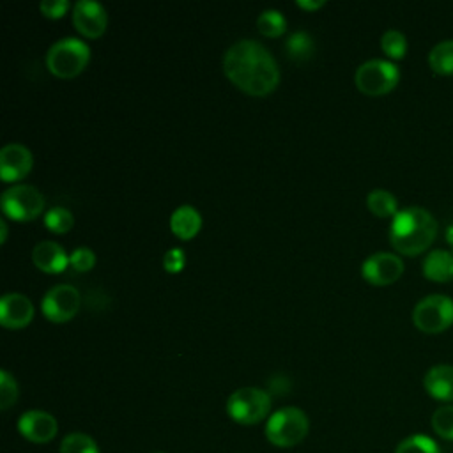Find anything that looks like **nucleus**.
<instances>
[{
	"label": "nucleus",
	"instance_id": "nucleus-1",
	"mask_svg": "<svg viewBox=\"0 0 453 453\" xmlns=\"http://www.w3.org/2000/svg\"><path fill=\"white\" fill-rule=\"evenodd\" d=\"M226 78L250 96H267L280 83V67L265 46L253 39L234 42L223 55Z\"/></svg>",
	"mask_w": 453,
	"mask_h": 453
},
{
	"label": "nucleus",
	"instance_id": "nucleus-2",
	"mask_svg": "<svg viewBox=\"0 0 453 453\" xmlns=\"http://www.w3.org/2000/svg\"><path fill=\"white\" fill-rule=\"evenodd\" d=\"M437 235L435 218L423 207H405L398 211L389 226L391 246L407 257H416L430 248Z\"/></svg>",
	"mask_w": 453,
	"mask_h": 453
},
{
	"label": "nucleus",
	"instance_id": "nucleus-3",
	"mask_svg": "<svg viewBox=\"0 0 453 453\" xmlns=\"http://www.w3.org/2000/svg\"><path fill=\"white\" fill-rule=\"evenodd\" d=\"M310 430V419L297 407H283L273 412L265 423V437L276 448L299 444Z\"/></svg>",
	"mask_w": 453,
	"mask_h": 453
},
{
	"label": "nucleus",
	"instance_id": "nucleus-4",
	"mask_svg": "<svg viewBox=\"0 0 453 453\" xmlns=\"http://www.w3.org/2000/svg\"><path fill=\"white\" fill-rule=\"evenodd\" d=\"M90 60V48L76 37H64L51 44L46 53V65L58 78L78 76Z\"/></svg>",
	"mask_w": 453,
	"mask_h": 453
},
{
	"label": "nucleus",
	"instance_id": "nucleus-5",
	"mask_svg": "<svg viewBox=\"0 0 453 453\" xmlns=\"http://www.w3.org/2000/svg\"><path fill=\"white\" fill-rule=\"evenodd\" d=\"M271 409V396L260 388H239L226 400L228 416L239 425L260 423Z\"/></svg>",
	"mask_w": 453,
	"mask_h": 453
},
{
	"label": "nucleus",
	"instance_id": "nucleus-6",
	"mask_svg": "<svg viewBox=\"0 0 453 453\" xmlns=\"http://www.w3.org/2000/svg\"><path fill=\"white\" fill-rule=\"evenodd\" d=\"M412 322L423 333H442L453 324V299L442 294L419 299L412 310Z\"/></svg>",
	"mask_w": 453,
	"mask_h": 453
},
{
	"label": "nucleus",
	"instance_id": "nucleus-7",
	"mask_svg": "<svg viewBox=\"0 0 453 453\" xmlns=\"http://www.w3.org/2000/svg\"><path fill=\"white\" fill-rule=\"evenodd\" d=\"M400 80L398 67L382 58H372L363 62L354 74L356 87L366 96H382L391 92Z\"/></svg>",
	"mask_w": 453,
	"mask_h": 453
},
{
	"label": "nucleus",
	"instance_id": "nucleus-8",
	"mask_svg": "<svg viewBox=\"0 0 453 453\" xmlns=\"http://www.w3.org/2000/svg\"><path fill=\"white\" fill-rule=\"evenodd\" d=\"M2 212L16 221L35 219L44 209L42 193L28 184H14L2 193Z\"/></svg>",
	"mask_w": 453,
	"mask_h": 453
},
{
	"label": "nucleus",
	"instance_id": "nucleus-9",
	"mask_svg": "<svg viewBox=\"0 0 453 453\" xmlns=\"http://www.w3.org/2000/svg\"><path fill=\"white\" fill-rule=\"evenodd\" d=\"M80 304H81V296L78 288L64 283V285L51 287L44 294L41 301V310L48 320L62 324L71 320L78 313Z\"/></svg>",
	"mask_w": 453,
	"mask_h": 453
},
{
	"label": "nucleus",
	"instance_id": "nucleus-10",
	"mask_svg": "<svg viewBox=\"0 0 453 453\" xmlns=\"http://www.w3.org/2000/svg\"><path fill=\"white\" fill-rule=\"evenodd\" d=\"M402 273H403L402 258L389 251H377L370 255L361 265L363 278L375 287L395 283L402 276Z\"/></svg>",
	"mask_w": 453,
	"mask_h": 453
},
{
	"label": "nucleus",
	"instance_id": "nucleus-11",
	"mask_svg": "<svg viewBox=\"0 0 453 453\" xmlns=\"http://www.w3.org/2000/svg\"><path fill=\"white\" fill-rule=\"evenodd\" d=\"M18 430L27 441H30L34 444H44V442H50L57 435L58 423L50 412L32 409L19 416Z\"/></svg>",
	"mask_w": 453,
	"mask_h": 453
},
{
	"label": "nucleus",
	"instance_id": "nucleus-12",
	"mask_svg": "<svg viewBox=\"0 0 453 453\" xmlns=\"http://www.w3.org/2000/svg\"><path fill=\"white\" fill-rule=\"evenodd\" d=\"M106 23H108V16L104 7L99 2L80 0L74 4L73 25L81 35L88 39H96L103 35V32L106 30Z\"/></svg>",
	"mask_w": 453,
	"mask_h": 453
},
{
	"label": "nucleus",
	"instance_id": "nucleus-13",
	"mask_svg": "<svg viewBox=\"0 0 453 453\" xmlns=\"http://www.w3.org/2000/svg\"><path fill=\"white\" fill-rule=\"evenodd\" d=\"M32 152L21 143H7L0 150V175L5 182L19 180L32 170Z\"/></svg>",
	"mask_w": 453,
	"mask_h": 453
},
{
	"label": "nucleus",
	"instance_id": "nucleus-14",
	"mask_svg": "<svg viewBox=\"0 0 453 453\" xmlns=\"http://www.w3.org/2000/svg\"><path fill=\"white\" fill-rule=\"evenodd\" d=\"M34 319L32 301L19 294L9 292L0 299V324L7 329H21Z\"/></svg>",
	"mask_w": 453,
	"mask_h": 453
},
{
	"label": "nucleus",
	"instance_id": "nucleus-15",
	"mask_svg": "<svg viewBox=\"0 0 453 453\" xmlns=\"http://www.w3.org/2000/svg\"><path fill=\"white\" fill-rule=\"evenodd\" d=\"M425 391L439 400L451 403L453 402V366L451 365H434L423 377Z\"/></svg>",
	"mask_w": 453,
	"mask_h": 453
},
{
	"label": "nucleus",
	"instance_id": "nucleus-16",
	"mask_svg": "<svg viewBox=\"0 0 453 453\" xmlns=\"http://www.w3.org/2000/svg\"><path fill=\"white\" fill-rule=\"evenodd\" d=\"M32 260L37 269L51 274L62 273L69 264V257L64 248L53 241L37 242L32 251Z\"/></svg>",
	"mask_w": 453,
	"mask_h": 453
},
{
	"label": "nucleus",
	"instance_id": "nucleus-17",
	"mask_svg": "<svg viewBox=\"0 0 453 453\" xmlns=\"http://www.w3.org/2000/svg\"><path fill=\"white\" fill-rule=\"evenodd\" d=\"M423 274L437 283L453 281V250H434L423 260Z\"/></svg>",
	"mask_w": 453,
	"mask_h": 453
},
{
	"label": "nucleus",
	"instance_id": "nucleus-18",
	"mask_svg": "<svg viewBox=\"0 0 453 453\" xmlns=\"http://www.w3.org/2000/svg\"><path fill=\"white\" fill-rule=\"evenodd\" d=\"M202 226V216L193 205H180L170 216V228L179 239H191Z\"/></svg>",
	"mask_w": 453,
	"mask_h": 453
},
{
	"label": "nucleus",
	"instance_id": "nucleus-19",
	"mask_svg": "<svg viewBox=\"0 0 453 453\" xmlns=\"http://www.w3.org/2000/svg\"><path fill=\"white\" fill-rule=\"evenodd\" d=\"M428 64L435 74L453 76V39L437 42L428 53Z\"/></svg>",
	"mask_w": 453,
	"mask_h": 453
},
{
	"label": "nucleus",
	"instance_id": "nucleus-20",
	"mask_svg": "<svg viewBox=\"0 0 453 453\" xmlns=\"http://www.w3.org/2000/svg\"><path fill=\"white\" fill-rule=\"evenodd\" d=\"M285 51L294 62H306L315 55L313 37L304 30L294 32L285 42Z\"/></svg>",
	"mask_w": 453,
	"mask_h": 453
},
{
	"label": "nucleus",
	"instance_id": "nucleus-21",
	"mask_svg": "<svg viewBox=\"0 0 453 453\" xmlns=\"http://www.w3.org/2000/svg\"><path fill=\"white\" fill-rule=\"evenodd\" d=\"M366 207L379 218H393L398 212V203L393 193L386 189H373L366 196Z\"/></svg>",
	"mask_w": 453,
	"mask_h": 453
},
{
	"label": "nucleus",
	"instance_id": "nucleus-22",
	"mask_svg": "<svg viewBox=\"0 0 453 453\" xmlns=\"http://www.w3.org/2000/svg\"><path fill=\"white\" fill-rule=\"evenodd\" d=\"M395 453H441V446L430 435L412 434L398 442Z\"/></svg>",
	"mask_w": 453,
	"mask_h": 453
},
{
	"label": "nucleus",
	"instance_id": "nucleus-23",
	"mask_svg": "<svg viewBox=\"0 0 453 453\" xmlns=\"http://www.w3.org/2000/svg\"><path fill=\"white\" fill-rule=\"evenodd\" d=\"M257 28L265 37H280L287 28V19L280 11L265 9L257 18Z\"/></svg>",
	"mask_w": 453,
	"mask_h": 453
},
{
	"label": "nucleus",
	"instance_id": "nucleus-24",
	"mask_svg": "<svg viewBox=\"0 0 453 453\" xmlns=\"http://www.w3.org/2000/svg\"><path fill=\"white\" fill-rule=\"evenodd\" d=\"M430 425L441 439L453 442V403L437 407L430 418Z\"/></svg>",
	"mask_w": 453,
	"mask_h": 453
},
{
	"label": "nucleus",
	"instance_id": "nucleus-25",
	"mask_svg": "<svg viewBox=\"0 0 453 453\" xmlns=\"http://www.w3.org/2000/svg\"><path fill=\"white\" fill-rule=\"evenodd\" d=\"M58 449H60V453H99L96 441L83 432L67 434L62 439Z\"/></svg>",
	"mask_w": 453,
	"mask_h": 453
},
{
	"label": "nucleus",
	"instance_id": "nucleus-26",
	"mask_svg": "<svg viewBox=\"0 0 453 453\" xmlns=\"http://www.w3.org/2000/svg\"><path fill=\"white\" fill-rule=\"evenodd\" d=\"M380 48L382 51L389 57V58H395V60H400L405 57L407 53V39L405 35L396 30V28H389L382 34L380 37Z\"/></svg>",
	"mask_w": 453,
	"mask_h": 453
},
{
	"label": "nucleus",
	"instance_id": "nucleus-27",
	"mask_svg": "<svg viewBox=\"0 0 453 453\" xmlns=\"http://www.w3.org/2000/svg\"><path fill=\"white\" fill-rule=\"evenodd\" d=\"M74 218L65 207H53L44 216V225L55 234H65L73 228Z\"/></svg>",
	"mask_w": 453,
	"mask_h": 453
},
{
	"label": "nucleus",
	"instance_id": "nucleus-28",
	"mask_svg": "<svg viewBox=\"0 0 453 453\" xmlns=\"http://www.w3.org/2000/svg\"><path fill=\"white\" fill-rule=\"evenodd\" d=\"M18 398V384L14 380V377L2 370L0 372V409L5 411L9 409Z\"/></svg>",
	"mask_w": 453,
	"mask_h": 453
},
{
	"label": "nucleus",
	"instance_id": "nucleus-29",
	"mask_svg": "<svg viewBox=\"0 0 453 453\" xmlns=\"http://www.w3.org/2000/svg\"><path fill=\"white\" fill-rule=\"evenodd\" d=\"M69 264L73 265L74 271H78V273H87V271H90V269L94 267V264H96V255H94V251H92L90 248L80 246V248H76V250L71 253Z\"/></svg>",
	"mask_w": 453,
	"mask_h": 453
},
{
	"label": "nucleus",
	"instance_id": "nucleus-30",
	"mask_svg": "<svg viewBox=\"0 0 453 453\" xmlns=\"http://www.w3.org/2000/svg\"><path fill=\"white\" fill-rule=\"evenodd\" d=\"M163 265L166 273H180L186 265V255L182 248H170L163 257Z\"/></svg>",
	"mask_w": 453,
	"mask_h": 453
},
{
	"label": "nucleus",
	"instance_id": "nucleus-31",
	"mask_svg": "<svg viewBox=\"0 0 453 453\" xmlns=\"http://www.w3.org/2000/svg\"><path fill=\"white\" fill-rule=\"evenodd\" d=\"M69 9V2L67 0H44L39 4V11L51 19L62 18L65 14V11Z\"/></svg>",
	"mask_w": 453,
	"mask_h": 453
},
{
	"label": "nucleus",
	"instance_id": "nucleus-32",
	"mask_svg": "<svg viewBox=\"0 0 453 453\" xmlns=\"http://www.w3.org/2000/svg\"><path fill=\"white\" fill-rule=\"evenodd\" d=\"M296 5H299V7H303V9H308V11H315V9H319V7H322L324 5V2L322 0H296Z\"/></svg>",
	"mask_w": 453,
	"mask_h": 453
},
{
	"label": "nucleus",
	"instance_id": "nucleus-33",
	"mask_svg": "<svg viewBox=\"0 0 453 453\" xmlns=\"http://www.w3.org/2000/svg\"><path fill=\"white\" fill-rule=\"evenodd\" d=\"M0 230H2L0 242H5L7 241V223H5V219H0Z\"/></svg>",
	"mask_w": 453,
	"mask_h": 453
},
{
	"label": "nucleus",
	"instance_id": "nucleus-34",
	"mask_svg": "<svg viewBox=\"0 0 453 453\" xmlns=\"http://www.w3.org/2000/svg\"><path fill=\"white\" fill-rule=\"evenodd\" d=\"M157 453H161V451H157Z\"/></svg>",
	"mask_w": 453,
	"mask_h": 453
}]
</instances>
